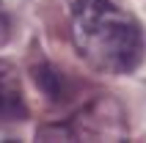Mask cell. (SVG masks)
<instances>
[{
  "label": "cell",
  "mask_w": 146,
  "mask_h": 143,
  "mask_svg": "<svg viewBox=\"0 0 146 143\" xmlns=\"http://www.w3.org/2000/svg\"><path fill=\"white\" fill-rule=\"evenodd\" d=\"M72 41L97 72L130 74L146 55L143 25L110 0H80L72 14Z\"/></svg>",
  "instance_id": "cell-1"
},
{
  "label": "cell",
  "mask_w": 146,
  "mask_h": 143,
  "mask_svg": "<svg viewBox=\"0 0 146 143\" xmlns=\"http://www.w3.org/2000/svg\"><path fill=\"white\" fill-rule=\"evenodd\" d=\"M28 116L22 80L14 64L0 61V121H22Z\"/></svg>",
  "instance_id": "cell-2"
}]
</instances>
